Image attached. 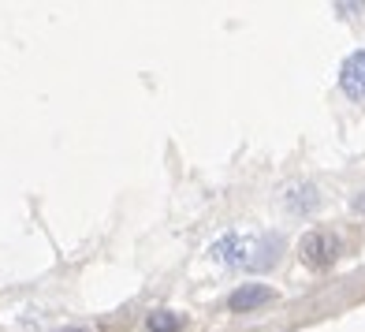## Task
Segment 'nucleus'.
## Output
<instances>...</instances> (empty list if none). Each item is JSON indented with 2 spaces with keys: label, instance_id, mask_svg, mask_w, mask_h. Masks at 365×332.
I'll use <instances>...</instances> for the list:
<instances>
[{
  "label": "nucleus",
  "instance_id": "1",
  "mask_svg": "<svg viewBox=\"0 0 365 332\" xmlns=\"http://www.w3.org/2000/svg\"><path fill=\"white\" fill-rule=\"evenodd\" d=\"M209 254H217L231 269H272L284 254V236L261 231V236H224Z\"/></svg>",
  "mask_w": 365,
  "mask_h": 332
},
{
  "label": "nucleus",
  "instance_id": "2",
  "mask_svg": "<svg viewBox=\"0 0 365 332\" xmlns=\"http://www.w3.org/2000/svg\"><path fill=\"white\" fill-rule=\"evenodd\" d=\"M336 254H339V243H336L331 231L313 228V231H306V236L298 239V258H302L309 269H328V265L336 261Z\"/></svg>",
  "mask_w": 365,
  "mask_h": 332
},
{
  "label": "nucleus",
  "instance_id": "3",
  "mask_svg": "<svg viewBox=\"0 0 365 332\" xmlns=\"http://www.w3.org/2000/svg\"><path fill=\"white\" fill-rule=\"evenodd\" d=\"M339 90L351 97L354 105H365V49L351 53L339 68Z\"/></svg>",
  "mask_w": 365,
  "mask_h": 332
},
{
  "label": "nucleus",
  "instance_id": "4",
  "mask_svg": "<svg viewBox=\"0 0 365 332\" xmlns=\"http://www.w3.org/2000/svg\"><path fill=\"white\" fill-rule=\"evenodd\" d=\"M272 298H276V291L269 284H242L227 295V310L231 313H254L261 306H269Z\"/></svg>",
  "mask_w": 365,
  "mask_h": 332
},
{
  "label": "nucleus",
  "instance_id": "5",
  "mask_svg": "<svg viewBox=\"0 0 365 332\" xmlns=\"http://www.w3.org/2000/svg\"><path fill=\"white\" fill-rule=\"evenodd\" d=\"M284 206H287L291 213H313V209L321 206V194H317V187L302 183V187H291V191H287Z\"/></svg>",
  "mask_w": 365,
  "mask_h": 332
},
{
  "label": "nucleus",
  "instance_id": "6",
  "mask_svg": "<svg viewBox=\"0 0 365 332\" xmlns=\"http://www.w3.org/2000/svg\"><path fill=\"white\" fill-rule=\"evenodd\" d=\"M145 328L149 332H179L182 328V318L172 310H157V313H149L145 318Z\"/></svg>",
  "mask_w": 365,
  "mask_h": 332
},
{
  "label": "nucleus",
  "instance_id": "7",
  "mask_svg": "<svg viewBox=\"0 0 365 332\" xmlns=\"http://www.w3.org/2000/svg\"><path fill=\"white\" fill-rule=\"evenodd\" d=\"M63 332H86V328H63Z\"/></svg>",
  "mask_w": 365,
  "mask_h": 332
}]
</instances>
